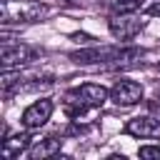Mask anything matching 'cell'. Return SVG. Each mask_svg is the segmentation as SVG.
Returning <instances> with one entry per match:
<instances>
[{
  "mask_svg": "<svg viewBox=\"0 0 160 160\" xmlns=\"http://www.w3.org/2000/svg\"><path fill=\"white\" fill-rule=\"evenodd\" d=\"M110 98V90H105L102 85L95 82H82L72 90L65 92V112L80 122V118H85L88 112L98 110L105 105V100Z\"/></svg>",
  "mask_w": 160,
  "mask_h": 160,
  "instance_id": "6da1fadb",
  "label": "cell"
},
{
  "mask_svg": "<svg viewBox=\"0 0 160 160\" xmlns=\"http://www.w3.org/2000/svg\"><path fill=\"white\" fill-rule=\"evenodd\" d=\"M2 25H25L40 22L48 15V5L40 0H2Z\"/></svg>",
  "mask_w": 160,
  "mask_h": 160,
  "instance_id": "7a4b0ae2",
  "label": "cell"
},
{
  "mask_svg": "<svg viewBox=\"0 0 160 160\" xmlns=\"http://www.w3.org/2000/svg\"><path fill=\"white\" fill-rule=\"evenodd\" d=\"M112 38L118 40H132L142 28H145V20L135 12H122V15H110V22H108Z\"/></svg>",
  "mask_w": 160,
  "mask_h": 160,
  "instance_id": "3957f363",
  "label": "cell"
},
{
  "mask_svg": "<svg viewBox=\"0 0 160 160\" xmlns=\"http://www.w3.org/2000/svg\"><path fill=\"white\" fill-rule=\"evenodd\" d=\"M110 100L115 105H122V108L138 105L142 100V85L135 82V80H118L110 88Z\"/></svg>",
  "mask_w": 160,
  "mask_h": 160,
  "instance_id": "277c9868",
  "label": "cell"
},
{
  "mask_svg": "<svg viewBox=\"0 0 160 160\" xmlns=\"http://www.w3.org/2000/svg\"><path fill=\"white\" fill-rule=\"evenodd\" d=\"M52 115V100L42 98V100H35L32 105L25 108L22 112V128L25 130H40Z\"/></svg>",
  "mask_w": 160,
  "mask_h": 160,
  "instance_id": "5b68a950",
  "label": "cell"
},
{
  "mask_svg": "<svg viewBox=\"0 0 160 160\" xmlns=\"http://www.w3.org/2000/svg\"><path fill=\"white\" fill-rule=\"evenodd\" d=\"M35 50L30 48V45H22V42H18V45H12V42H2V68L5 70H12V68H20V65H28L30 60H35Z\"/></svg>",
  "mask_w": 160,
  "mask_h": 160,
  "instance_id": "8992f818",
  "label": "cell"
},
{
  "mask_svg": "<svg viewBox=\"0 0 160 160\" xmlns=\"http://www.w3.org/2000/svg\"><path fill=\"white\" fill-rule=\"evenodd\" d=\"M125 132L132 138H145V140H155L160 138V120L152 115H142V118H132L125 125Z\"/></svg>",
  "mask_w": 160,
  "mask_h": 160,
  "instance_id": "52a82bcc",
  "label": "cell"
},
{
  "mask_svg": "<svg viewBox=\"0 0 160 160\" xmlns=\"http://www.w3.org/2000/svg\"><path fill=\"white\" fill-rule=\"evenodd\" d=\"M60 148H62V140H58V138H45V140H38L35 145L28 148V158H30V160L55 158V155H60Z\"/></svg>",
  "mask_w": 160,
  "mask_h": 160,
  "instance_id": "ba28073f",
  "label": "cell"
},
{
  "mask_svg": "<svg viewBox=\"0 0 160 160\" xmlns=\"http://www.w3.org/2000/svg\"><path fill=\"white\" fill-rule=\"evenodd\" d=\"M28 148H30V135L18 132V135H10V138L2 140L0 152H2V158H18L20 152H28Z\"/></svg>",
  "mask_w": 160,
  "mask_h": 160,
  "instance_id": "9c48e42d",
  "label": "cell"
},
{
  "mask_svg": "<svg viewBox=\"0 0 160 160\" xmlns=\"http://www.w3.org/2000/svg\"><path fill=\"white\" fill-rule=\"evenodd\" d=\"M142 5V0H102L100 8L110 15H122V12H135Z\"/></svg>",
  "mask_w": 160,
  "mask_h": 160,
  "instance_id": "30bf717a",
  "label": "cell"
},
{
  "mask_svg": "<svg viewBox=\"0 0 160 160\" xmlns=\"http://www.w3.org/2000/svg\"><path fill=\"white\" fill-rule=\"evenodd\" d=\"M138 155H140V158H158V160H160V148H155V145H142V148L138 150Z\"/></svg>",
  "mask_w": 160,
  "mask_h": 160,
  "instance_id": "8fae6325",
  "label": "cell"
},
{
  "mask_svg": "<svg viewBox=\"0 0 160 160\" xmlns=\"http://www.w3.org/2000/svg\"><path fill=\"white\" fill-rule=\"evenodd\" d=\"M60 5H65V8H82L88 0H58Z\"/></svg>",
  "mask_w": 160,
  "mask_h": 160,
  "instance_id": "7c38bea8",
  "label": "cell"
},
{
  "mask_svg": "<svg viewBox=\"0 0 160 160\" xmlns=\"http://www.w3.org/2000/svg\"><path fill=\"white\" fill-rule=\"evenodd\" d=\"M145 12H148V15H160V0H155V5H150Z\"/></svg>",
  "mask_w": 160,
  "mask_h": 160,
  "instance_id": "4fadbf2b",
  "label": "cell"
},
{
  "mask_svg": "<svg viewBox=\"0 0 160 160\" xmlns=\"http://www.w3.org/2000/svg\"><path fill=\"white\" fill-rule=\"evenodd\" d=\"M158 70H160V62H158Z\"/></svg>",
  "mask_w": 160,
  "mask_h": 160,
  "instance_id": "5bb4252c",
  "label": "cell"
}]
</instances>
